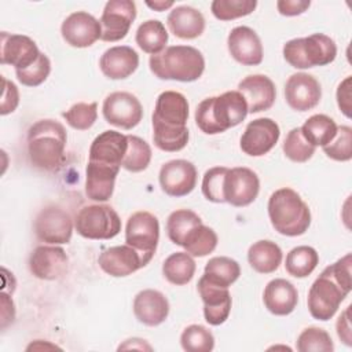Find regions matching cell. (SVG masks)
<instances>
[{"mask_svg": "<svg viewBox=\"0 0 352 352\" xmlns=\"http://www.w3.org/2000/svg\"><path fill=\"white\" fill-rule=\"evenodd\" d=\"M319 263V254L312 246L301 245L286 254L285 268L294 278H305L314 272Z\"/></svg>", "mask_w": 352, "mask_h": 352, "instance_id": "35", "label": "cell"}, {"mask_svg": "<svg viewBox=\"0 0 352 352\" xmlns=\"http://www.w3.org/2000/svg\"><path fill=\"white\" fill-rule=\"evenodd\" d=\"M136 18V4L132 0H110L106 3L102 16V37L103 41L122 40Z\"/></svg>", "mask_w": 352, "mask_h": 352, "instance_id": "12", "label": "cell"}, {"mask_svg": "<svg viewBox=\"0 0 352 352\" xmlns=\"http://www.w3.org/2000/svg\"><path fill=\"white\" fill-rule=\"evenodd\" d=\"M248 104L239 91H227L204 99L195 109V124L206 135H217L239 125L248 116Z\"/></svg>", "mask_w": 352, "mask_h": 352, "instance_id": "4", "label": "cell"}, {"mask_svg": "<svg viewBox=\"0 0 352 352\" xmlns=\"http://www.w3.org/2000/svg\"><path fill=\"white\" fill-rule=\"evenodd\" d=\"M241 275V267L236 260L226 256L212 257L204 271V276L219 286L230 287Z\"/></svg>", "mask_w": 352, "mask_h": 352, "instance_id": "34", "label": "cell"}, {"mask_svg": "<svg viewBox=\"0 0 352 352\" xmlns=\"http://www.w3.org/2000/svg\"><path fill=\"white\" fill-rule=\"evenodd\" d=\"M121 166L89 161L85 169V194L96 202H106L114 191L116 177Z\"/></svg>", "mask_w": 352, "mask_h": 352, "instance_id": "24", "label": "cell"}, {"mask_svg": "<svg viewBox=\"0 0 352 352\" xmlns=\"http://www.w3.org/2000/svg\"><path fill=\"white\" fill-rule=\"evenodd\" d=\"M133 314L146 326H160L169 315V301L158 290H142L133 298Z\"/></svg>", "mask_w": 352, "mask_h": 352, "instance_id": "25", "label": "cell"}, {"mask_svg": "<svg viewBox=\"0 0 352 352\" xmlns=\"http://www.w3.org/2000/svg\"><path fill=\"white\" fill-rule=\"evenodd\" d=\"M283 258L282 249L272 241L261 239L254 242L248 250V261L258 274L275 272Z\"/></svg>", "mask_w": 352, "mask_h": 352, "instance_id": "30", "label": "cell"}, {"mask_svg": "<svg viewBox=\"0 0 352 352\" xmlns=\"http://www.w3.org/2000/svg\"><path fill=\"white\" fill-rule=\"evenodd\" d=\"M322 98L319 81L308 73H294L285 84V99L290 109L308 111L318 106Z\"/></svg>", "mask_w": 352, "mask_h": 352, "instance_id": "16", "label": "cell"}, {"mask_svg": "<svg viewBox=\"0 0 352 352\" xmlns=\"http://www.w3.org/2000/svg\"><path fill=\"white\" fill-rule=\"evenodd\" d=\"M311 6L309 0H279L276 1V7L280 15L285 16H296L308 10Z\"/></svg>", "mask_w": 352, "mask_h": 352, "instance_id": "48", "label": "cell"}, {"mask_svg": "<svg viewBox=\"0 0 352 352\" xmlns=\"http://www.w3.org/2000/svg\"><path fill=\"white\" fill-rule=\"evenodd\" d=\"M3 82V94H1V107H0V114L7 116L19 104V91L16 85L12 81H8L7 78L1 77Z\"/></svg>", "mask_w": 352, "mask_h": 352, "instance_id": "47", "label": "cell"}, {"mask_svg": "<svg viewBox=\"0 0 352 352\" xmlns=\"http://www.w3.org/2000/svg\"><path fill=\"white\" fill-rule=\"evenodd\" d=\"M201 217L190 209H177L168 216L166 232L168 238L177 246H183L188 232L201 224Z\"/></svg>", "mask_w": 352, "mask_h": 352, "instance_id": "36", "label": "cell"}, {"mask_svg": "<svg viewBox=\"0 0 352 352\" xmlns=\"http://www.w3.org/2000/svg\"><path fill=\"white\" fill-rule=\"evenodd\" d=\"M351 253L326 267L314 280L308 292V311L314 319L326 322L331 319L352 289Z\"/></svg>", "mask_w": 352, "mask_h": 352, "instance_id": "2", "label": "cell"}, {"mask_svg": "<svg viewBox=\"0 0 352 352\" xmlns=\"http://www.w3.org/2000/svg\"><path fill=\"white\" fill-rule=\"evenodd\" d=\"M180 344L187 352H210L214 348V337L205 326L190 324L183 330Z\"/></svg>", "mask_w": 352, "mask_h": 352, "instance_id": "39", "label": "cell"}, {"mask_svg": "<svg viewBox=\"0 0 352 352\" xmlns=\"http://www.w3.org/2000/svg\"><path fill=\"white\" fill-rule=\"evenodd\" d=\"M98 263L103 272L114 278L128 276L147 265L140 253L126 243L103 250Z\"/></svg>", "mask_w": 352, "mask_h": 352, "instance_id": "22", "label": "cell"}, {"mask_svg": "<svg viewBox=\"0 0 352 352\" xmlns=\"http://www.w3.org/2000/svg\"><path fill=\"white\" fill-rule=\"evenodd\" d=\"M188 102L176 91H164L158 95L151 116L154 144L168 153L183 150L188 143Z\"/></svg>", "mask_w": 352, "mask_h": 352, "instance_id": "1", "label": "cell"}, {"mask_svg": "<svg viewBox=\"0 0 352 352\" xmlns=\"http://www.w3.org/2000/svg\"><path fill=\"white\" fill-rule=\"evenodd\" d=\"M62 117L72 128L77 131H87L95 124L98 118V103H76L69 110L63 111Z\"/></svg>", "mask_w": 352, "mask_h": 352, "instance_id": "43", "label": "cell"}, {"mask_svg": "<svg viewBox=\"0 0 352 352\" xmlns=\"http://www.w3.org/2000/svg\"><path fill=\"white\" fill-rule=\"evenodd\" d=\"M282 52L292 67L311 69L331 63L337 56V45L327 34L314 33L308 37L289 40Z\"/></svg>", "mask_w": 352, "mask_h": 352, "instance_id": "7", "label": "cell"}, {"mask_svg": "<svg viewBox=\"0 0 352 352\" xmlns=\"http://www.w3.org/2000/svg\"><path fill=\"white\" fill-rule=\"evenodd\" d=\"M337 104L342 114L351 118V76H348L337 88Z\"/></svg>", "mask_w": 352, "mask_h": 352, "instance_id": "49", "label": "cell"}, {"mask_svg": "<svg viewBox=\"0 0 352 352\" xmlns=\"http://www.w3.org/2000/svg\"><path fill=\"white\" fill-rule=\"evenodd\" d=\"M139 66L138 52L128 45H116L103 52L99 59L102 73L110 80H124L135 73Z\"/></svg>", "mask_w": 352, "mask_h": 352, "instance_id": "26", "label": "cell"}, {"mask_svg": "<svg viewBox=\"0 0 352 352\" xmlns=\"http://www.w3.org/2000/svg\"><path fill=\"white\" fill-rule=\"evenodd\" d=\"M238 91L246 100L249 113H260L272 107L276 88L272 80L264 74L246 76L238 84Z\"/></svg>", "mask_w": 352, "mask_h": 352, "instance_id": "23", "label": "cell"}, {"mask_svg": "<svg viewBox=\"0 0 352 352\" xmlns=\"http://www.w3.org/2000/svg\"><path fill=\"white\" fill-rule=\"evenodd\" d=\"M260 179L249 168H228L224 179V199L227 204L242 208L250 205L258 195Z\"/></svg>", "mask_w": 352, "mask_h": 352, "instance_id": "13", "label": "cell"}, {"mask_svg": "<svg viewBox=\"0 0 352 352\" xmlns=\"http://www.w3.org/2000/svg\"><path fill=\"white\" fill-rule=\"evenodd\" d=\"M297 351L300 352H333L334 344L330 334L320 327H307L297 338Z\"/></svg>", "mask_w": 352, "mask_h": 352, "instance_id": "40", "label": "cell"}, {"mask_svg": "<svg viewBox=\"0 0 352 352\" xmlns=\"http://www.w3.org/2000/svg\"><path fill=\"white\" fill-rule=\"evenodd\" d=\"M63 40L74 48L91 47L102 37L100 21L85 11L70 14L60 26Z\"/></svg>", "mask_w": 352, "mask_h": 352, "instance_id": "17", "label": "cell"}, {"mask_svg": "<svg viewBox=\"0 0 352 352\" xmlns=\"http://www.w3.org/2000/svg\"><path fill=\"white\" fill-rule=\"evenodd\" d=\"M175 3L173 1H164V0H157V1H146V6L150 7L154 11H165L168 8H170Z\"/></svg>", "mask_w": 352, "mask_h": 352, "instance_id": "52", "label": "cell"}, {"mask_svg": "<svg viewBox=\"0 0 352 352\" xmlns=\"http://www.w3.org/2000/svg\"><path fill=\"white\" fill-rule=\"evenodd\" d=\"M131 348L132 349L138 348V349H148V351H151V346L148 344H146L144 340H142V338H129L122 345L118 346L120 351L121 349H131Z\"/></svg>", "mask_w": 352, "mask_h": 352, "instance_id": "51", "label": "cell"}, {"mask_svg": "<svg viewBox=\"0 0 352 352\" xmlns=\"http://www.w3.org/2000/svg\"><path fill=\"white\" fill-rule=\"evenodd\" d=\"M51 73V62L45 54H40L37 60L23 70H15L16 78L22 85L37 87L43 84Z\"/></svg>", "mask_w": 352, "mask_h": 352, "instance_id": "46", "label": "cell"}, {"mask_svg": "<svg viewBox=\"0 0 352 352\" xmlns=\"http://www.w3.org/2000/svg\"><path fill=\"white\" fill-rule=\"evenodd\" d=\"M126 148V135L109 129L99 133L91 143L89 161H98L109 165L121 166Z\"/></svg>", "mask_w": 352, "mask_h": 352, "instance_id": "27", "label": "cell"}, {"mask_svg": "<svg viewBox=\"0 0 352 352\" xmlns=\"http://www.w3.org/2000/svg\"><path fill=\"white\" fill-rule=\"evenodd\" d=\"M74 228L87 239H111L121 231V219L110 205H88L77 213Z\"/></svg>", "mask_w": 352, "mask_h": 352, "instance_id": "8", "label": "cell"}, {"mask_svg": "<svg viewBox=\"0 0 352 352\" xmlns=\"http://www.w3.org/2000/svg\"><path fill=\"white\" fill-rule=\"evenodd\" d=\"M230 55L243 66H257L263 62V44L258 34L249 26L234 28L227 37Z\"/></svg>", "mask_w": 352, "mask_h": 352, "instance_id": "21", "label": "cell"}, {"mask_svg": "<svg viewBox=\"0 0 352 352\" xmlns=\"http://www.w3.org/2000/svg\"><path fill=\"white\" fill-rule=\"evenodd\" d=\"M195 261L187 252H176L168 256L162 264L165 279L176 286L187 285L195 274Z\"/></svg>", "mask_w": 352, "mask_h": 352, "instance_id": "33", "label": "cell"}, {"mask_svg": "<svg viewBox=\"0 0 352 352\" xmlns=\"http://www.w3.org/2000/svg\"><path fill=\"white\" fill-rule=\"evenodd\" d=\"M198 293L204 302L205 320L212 326L223 324L231 311V294L228 287L209 282L204 275L198 280Z\"/></svg>", "mask_w": 352, "mask_h": 352, "instance_id": "20", "label": "cell"}, {"mask_svg": "<svg viewBox=\"0 0 352 352\" xmlns=\"http://www.w3.org/2000/svg\"><path fill=\"white\" fill-rule=\"evenodd\" d=\"M34 232L41 242L50 245L69 243L73 235V220L62 208L50 205L36 216Z\"/></svg>", "mask_w": 352, "mask_h": 352, "instance_id": "10", "label": "cell"}, {"mask_svg": "<svg viewBox=\"0 0 352 352\" xmlns=\"http://www.w3.org/2000/svg\"><path fill=\"white\" fill-rule=\"evenodd\" d=\"M135 41L143 52L157 55L166 48L168 32L161 21L148 19L138 28Z\"/></svg>", "mask_w": 352, "mask_h": 352, "instance_id": "31", "label": "cell"}, {"mask_svg": "<svg viewBox=\"0 0 352 352\" xmlns=\"http://www.w3.org/2000/svg\"><path fill=\"white\" fill-rule=\"evenodd\" d=\"M322 148L330 160L340 162L349 161L352 158V128L348 125L338 126L334 139Z\"/></svg>", "mask_w": 352, "mask_h": 352, "instance_id": "44", "label": "cell"}, {"mask_svg": "<svg viewBox=\"0 0 352 352\" xmlns=\"http://www.w3.org/2000/svg\"><path fill=\"white\" fill-rule=\"evenodd\" d=\"M126 139H128V148L121 166L133 173L147 169L153 155L150 144L142 138L135 135H126Z\"/></svg>", "mask_w": 352, "mask_h": 352, "instance_id": "38", "label": "cell"}, {"mask_svg": "<svg viewBox=\"0 0 352 352\" xmlns=\"http://www.w3.org/2000/svg\"><path fill=\"white\" fill-rule=\"evenodd\" d=\"M257 7L256 0H213L210 4L212 14L220 21H232L246 16Z\"/></svg>", "mask_w": 352, "mask_h": 352, "instance_id": "41", "label": "cell"}, {"mask_svg": "<svg viewBox=\"0 0 352 352\" xmlns=\"http://www.w3.org/2000/svg\"><path fill=\"white\" fill-rule=\"evenodd\" d=\"M0 37L1 65H11L15 67V70H23L33 65L41 54L36 43L28 36L1 32Z\"/></svg>", "mask_w": 352, "mask_h": 352, "instance_id": "19", "label": "cell"}, {"mask_svg": "<svg viewBox=\"0 0 352 352\" xmlns=\"http://www.w3.org/2000/svg\"><path fill=\"white\" fill-rule=\"evenodd\" d=\"M279 136V125L272 118L261 117L246 125L239 146L245 154L250 157H261L275 147Z\"/></svg>", "mask_w": 352, "mask_h": 352, "instance_id": "15", "label": "cell"}, {"mask_svg": "<svg viewBox=\"0 0 352 352\" xmlns=\"http://www.w3.org/2000/svg\"><path fill=\"white\" fill-rule=\"evenodd\" d=\"M151 73L160 80L191 82L198 80L205 70L201 51L191 45H170L148 59Z\"/></svg>", "mask_w": 352, "mask_h": 352, "instance_id": "5", "label": "cell"}, {"mask_svg": "<svg viewBox=\"0 0 352 352\" xmlns=\"http://www.w3.org/2000/svg\"><path fill=\"white\" fill-rule=\"evenodd\" d=\"M217 242L219 238L214 230L201 223L188 232L183 248L192 257H204L216 249Z\"/></svg>", "mask_w": 352, "mask_h": 352, "instance_id": "37", "label": "cell"}, {"mask_svg": "<svg viewBox=\"0 0 352 352\" xmlns=\"http://www.w3.org/2000/svg\"><path fill=\"white\" fill-rule=\"evenodd\" d=\"M337 128L338 126L331 117L326 114H314L300 129L305 140L314 147H324L334 139Z\"/></svg>", "mask_w": 352, "mask_h": 352, "instance_id": "32", "label": "cell"}, {"mask_svg": "<svg viewBox=\"0 0 352 352\" xmlns=\"http://www.w3.org/2000/svg\"><path fill=\"white\" fill-rule=\"evenodd\" d=\"M198 172L187 160H172L165 162L158 175L161 190L169 197H186L197 186Z\"/></svg>", "mask_w": 352, "mask_h": 352, "instance_id": "14", "label": "cell"}, {"mask_svg": "<svg viewBox=\"0 0 352 352\" xmlns=\"http://www.w3.org/2000/svg\"><path fill=\"white\" fill-rule=\"evenodd\" d=\"M45 349V348H52V349H59L56 345H52V344H47V342H44V345H43V341L41 340H37L34 344L32 342L26 349L29 351V349Z\"/></svg>", "mask_w": 352, "mask_h": 352, "instance_id": "53", "label": "cell"}, {"mask_svg": "<svg viewBox=\"0 0 352 352\" xmlns=\"http://www.w3.org/2000/svg\"><path fill=\"white\" fill-rule=\"evenodd\" d=\"M166 23L169 30L183 40L197 38L205 30V18L202 12L190 6L175 7L169 12Z\"/></svg>", "mask_w": 352, "mask_h": 352, "instance_id": "29", "label": "cell"}, {"mask_svg": "<svg viewBox=\"0 0 352 352\" xmlns=\"http://www.w3.org/2000/svg\"><path fill=\"white\" fill-rule=\"evenodd\" d=\"M102 113L104 120L118 128L132 129L143 118V107L139 99L131 92L117 91L106 96Z\"/></svg>", "mask_w": 352, "mask_h": 352, "instance_id": "11", "label": "cell"}, {"mask_svg": "<svg viewBox=\"0 0 352 352\" xmlns=\"http://www.w3.org/2000/svg\"><path fill=\"white\" fill-rule=\"evenodd\" d=\"M267 208L270 221L280 235L298 236L311 226V210L293 188L283 187L274 191Z\"/></svg>", "mask_w": 352, "mask_h": 352, "instance_id": "6", "label": "cell"}, {"mask_svg": "<svg viewBox=\"0 0 352 352\" xmlns=\"http://www.w3.org/2000/svg\"><path fill=\"white\" fill-rule=\"evenodd\" d=\"M227 170H228L227 166H214L205 172L201 190L204 197L208 201L214 204L226 202L223 187H224V179H226Z\"/></svg>", "mask_w": 352, "mask_h": 352, "instance_id": "45", "label": "cell"}, {"mask_svg": "<svg viewBox=\"0 0 352 352\" xmlns=\"http://www.w3.org/2000/svg\"><path fill=\"white\" fill-rule=\"evenodd\" d=\"M263 301L271 314L286 316L297 307L298 293L292 282L283 278H275L267 283L263 293Z\"/></svg>", "mask_w": 352, "mask_h": 352, "instance_id": "28", "label": "cell"}, {"mask_svg": "<svg viewBox=\"0 0 352 352\" xmlns=\"http://www.w3.org/2000/svg\"><path fill=\"white\" fill-rule=\"evenodd\" d=\"M160 241V221L150 212H136L129 216L125 227V242L140 253L148 264Z\"/></svg>", "mask_w": 352, "mask_h": 352, "instance_id": "9", "label": "cell"}, {"mask_svg": "<svg viewBox=\"0 0 352 352\" xmlns=\"http://www.w3.org/2000/svg\"><path fill=\"white\" fill-rule=\"evenodd\" d=\"M67 263V254L60 246L40 245L30 254L29 270L38 279L55 280L66 274Z\"/></svg>", "mask_w": 352, "mask_h": 352, "instance_id": "18", "label": "cell"}, {"mask_svg": "<svg viewBox=\"0 0 352 352\" xmlns=\"http://www.w3.org/2000/svg\"><path fill=\"white\" fill-rule=\"evenodd\" d=\"M67 133L55 120L36 121L28 131V155L32 165L40 170H56L65 160Z\"/></svg>", "mask_w": 352, "mask_h": 352, "instance_id": "3", "label": "cell"}, {"mask_svg": "<svg viewBox=\"0 0 352 352\" xmlns=\"http://www.w3.org/2000/svg\"><path fill=\"white\" fill-rule=\"evenodd\" d=\"M349 311H351V305H348L345 308V311L340 315L336 327H337V336L338 338L346 345L351 346L352 345V336H351V324H349Z\"/></svg>", "mask_w": 352, "mask_h": 352, "instance_id": "50", "label": "cell"}, {"mask_svg": "<svg viewBox=\"0 0 352 352\" xmlns=\"http://www.w3.org/2000/svg\"><path fill=\"white\" fill-rule=\"evenodd\" d=\"M316 147L305 140L300 128H293L286 135L283 142V153L293 162H307L314 154Z\"/></svg>", "mask_w": 352, "mask_h": 352, "instance_id": "42", "label": "cell"}]
</instances>
